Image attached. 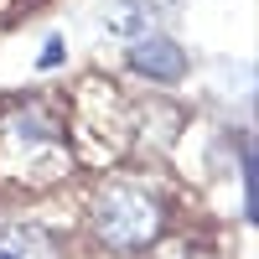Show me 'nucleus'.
<instances>
[{"label": "nucleus", "mask_w": 259, "mask_h": 259, "mask_svg": "<svg viewBox=\"0 0 259 259\" xmlns=\"http://www.w3.org/2000/svg\"><path fill=\"white\" fill-rule=\"evenodd\" d=\"M0 259H57V244L36 223H11L0 228Z\"/></svg>", "instance_id": "obj_3"}, {"label": "nucleus", "mask_w": 259, "mask_h": 259, "mask_svg": "<svg viewBox=\"0 0 259 259\" xmlns=\"http://www.w3.org/2000/svg\"><path fill=\"white\" fill-rule=\"evenodd\" d=\"M150 21H156V6L150 0H109V11H104V31L114 41H135L150 31Z\"/></svg>", "instance_id": "obj_4"}, {"label": "nucleus", "mask_w": 259, "mask_h": 259, "mask_svg": "<svg viewBox=\"0 0 259 259\" xmlns=\"http://www.w3.org/2000/svg\"><path fill=\"white\" fill-rule=\"evenodd\" d=\"M62 62V36H52L47 47H41V57H36V68H57Z\"/></svg>", "instance_id": "obj_5"}, {"label": "nucleus", "mask_w": 259, "mask_h": 259, "mask_svg": "<svg viewBox=\"0 0 259 259\" xmlns=\"http://www.w3.org/2000/svg\"><path fill=\"white\" fill-rule=\"evenodd\" d=\"M124 62H130L140 78H150V83H177V78L187 73V52L177 47V36H166V31L135 36V41H130V52H124Z\"/></svg>", "instance_id": "obj_2"}, {"label": "nucleus", "mask_w": 259, "mask_h": 259, "mask_svg": "<svg viewBox=\"0 0 259 259\" xmlns=\"http://www.w3.org/2000/svg\"><path fill=\"white\" fill-rule=\"evenodd\" d=\"M94 233H99L109 249H119V254L145 249V244L161 233V207L150 202L140 187L109 182V187L94 197Z\"/></svg>", "instance_id": "obj_1"}]
</instances>
